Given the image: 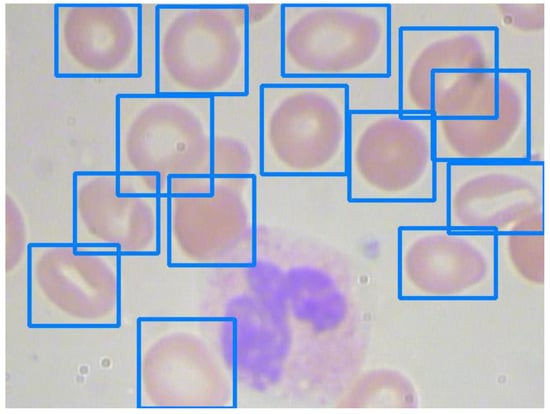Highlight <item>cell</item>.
Segmentation results:
<instances>
[{
    "label": "cell",
    "instance_id": "6da1fadb",
    "mask_svg": "<svg viewBox=\"0 0 550 414\" xmlns=\"http://www.w3.org/2000/svg\"><path fill=\"white\" fill-rule=\"evenodd\" d=\"M255 260L211 267L212 317L232 318L237 373L269 351L253 382L275 385L279 362L307 351L361 304L352 264L341 247L357 231L342 202L317 176L259 175L255 180ZM365 298V297H364ZM287 360V359H286Z\"/></svg>",
    "mask_w": 550,
    "mask_h": 414
},
{
    "label": "cell",
    "instance_id": "7a4b0ae2",
    "mask_svg": "<svg viewBox=\"0 0 550 414\" xmlns=\"http://www.w3.org/2000/svg\"><path fill=\"white\" fill-rule=\"evenodd\" d=\"M248 11L236 4H158L156 93L244 94Z\"/></svg>",
    "mask_w": 550,
    "mask_h": 414
},
{
    "label": "cell",
    "instance_id": "3957f363",
    "mask_svg": "<svg viewBox=\"0 0 550 414\" xmlns=\"http://www.w3.org/2000/svg\"><path fill=\"white\" fill-rule=\"evenodd\" d=\"M282 75L386 76L390 65L388 2H284Z\"/></svg>",
    "mask_w": 550,
    "mask_h": 414
},
{
    "label": "cell",
    "instance_id": "277c9868",
    "mask_svg": "<svg viewBox=\"0 0 550 414\" xmlns=\"http://www.w3.org/2000/svg\"><path fill=\"white\" fill-rule=\"evenodd\" d=\"M261 102V175H346L345 85H263Z\"/></svg>",
    "mask_w": 550,
    "mask_h": 414
},
{
    "label": "cell",
    "instance_id": "5b68a950",
    "mask_svg": "<svg viewBox=\"0 0 550 414\" xmlns=\"http://www.w3.org/2000/svg\"><path fill=\"white\" fill-rule=\"evenodd\" d=\"M116 171L159 175L160 195L170 177L212 175V97L118 94Z\"/></svg>",
    "mask_w": 550,
    "mask_h": 414
},
{
    "label": "cell",
    "instance_id": "8992f818",
    "mask_svg": "<svg viewBox=\"0 0 550 414\" xmlns=\"http://www.w3.org/2000/svg\"><path fill=\"white\" fill-rule=\"evenodd\" d=\"M436 162L431 115L349 113V201L433 202Z\"/></svg>",
    "mask_w": 550,
    "mask_h": 414
},
{
    "label": "cell",
    "instance_id": "52a82bcc",
    "mask_svg": "<svg viewBox=\"0 0 550 414\" xmlns=\"http://www.w3.org/2000/svg\"><path fill=\"white\" fill-rule=\"evenodd\" d=\"M396 284L400 301L496 300V233L447 226L398 227Z\"/></svg>",
    "mask_w": 550,
    "mask_h": 414
},
{
    "label": "cell",
    "instance_id": "ba28073f",
    "mask_svg": "<svg viewBox=\"0 0 550 414\" xmlns=\"http://www.w3.org/2000/svg\"><path fill=\"white\" fill-rule=\"evenodd\" d=\"M212 178L210 195H167V267L253 265L256 178Z\"/></svg>",
    "mask_w": 550,
    "mask_h": 414
},
{
    "label": "cell",
    "instance_id": "9c48e42d",
    "mask_svg": "<svg viewBox=\"0 0 550 414\" xmlns=\"http://www.w3.org/2000/svg\"><path fill=\"white\" fill-rule=\"evenodd\" d=\"M248 77L244 94L212 97V175H261L262 86L282 76V2L245 3Z\"/></svg>",
    "mask_w": 550,
    "mask_h": 414
},
{
    "label": "cell",
    "instance_id": "30bf717a",
    "mask_svg": "<svg viewBox=\"0 0 550 414\" xmlns=\"http://www.w3.org/2000/svg\"><path fill=\"white\" fill-rule=\"evenodd\" d=\"M545 162H447L446 226L544 232Z\"/></svg>",
    "mask_w": 550,
    "mask_h": 414
},
{
    "label": "cell",
    "instance_id": "8fae6325",
    "mask_svg": "<svg viewBox=\"0 0 550 414\" xmlns=\"http://www.w3.org/2000/svg\"><path fill=\"white\" fill-rule=\"evenodd\" d=\"M137 3H59L54 8L56 78L130 79L143 66Z\"/></svg>",
    "mask_w": 550,
    "mask_h": 414
},
{
    "label": "cell",
    "instance_id": "7c38bea8",
    "mask_svg": "<svg viewBox=\"0 0 550 414\" xmlns=\"http://www.w3.org/2000/svg\"><path fill=\"white\" fill-rule=\"evenodd\" d=\"M28 323L35 315L120 318V256L115 248L77 249L74 243H31Z\"/></svg>",
    "mask_w": 550,
    "mask_h": 414
},
{
    "label": "cell",
    "instance_id": "4fadbf2b",
    "mask_svg": "<svg viewBox=\"0 0 550 414\" xmlns=\"http://www.w3.org/2000/svg\"><path fill=\"white\" fill-rule=\"evenodd\" d=\"M117 184L116 170L73 174V243L121 255L160 254L167 195H120Z\"/></svg>",
    "mask_w": 550,
    "mask_h": 414
},
{
    "label": "cell",
    "instance_id": "5bb4252c",
    "mask_svg": "<svg viewBox=\"0 0 550 414\" xmlns=\"http://www.w3.org/2000/svg\"><path fill=\"white\" fill-rule=\"evenodd\" d=\"M493 118H433L434 156L442 162L530 160L529 75L497 71Z\"/></svg>",
    "mask_w": 550,
    "mask_h": 414
},
{
    "label": "cell",
    "instance_id": "9a60e30c",
    "mask_svg": "<svg viewBox=\"0 0 550 414\" xmlns=\"http://www.w3.org/2000/svg\"><path fill=\"white\" fill-rule=\"evenodd\" d=\"M399 112L431 115V74L496 70L495 28L399 30Z\"/></svg>",
    "mask_w": 550,
    "mask_h": 414
},
{
    "label": "cell",
    "instance_id": "2e32d148",
    "mask_svg": "<svg viewBox=\"0 0 550 414\" xmlns=\"http://www.w3.org/2000/svg\"><path fill=\"white\" fill-rule=\"evenodd\" d=\"M431 116L437 119L493 118L497 113L496 70H448L431 74Z\"/></svg>",
    "mask_w": 550,
    "mask_h": 414
},
{
    "label": "cell",
    "instance_id": "e0dca14e",
    "mask_svg": "<svg viewBox=\"0 0 550 414\" xmlns=\"http://www.w3.org/2000/svg\"><path fill=\"white\" fill-rule=\"evenodd\" d=\"M505 2L419 3L415 24L420 28H495Z\"/></svg>",
    "mask_w": 550,
    "mask_h": 414
},
{
    "label": "cell",
    "instance_id": "ac0fdd59",
    "mask_svg": "<svg viewBox=\"0 0 550 414\" xmlns=\"http://www.w3.org/2000/svg\"><path fill=\"white\" fill-rule=\"evenodd\" d=\"M497 257L504 258L520 279L543 286L545 279L544 232L499 233Z\"/></svg>",
    "mask_w": 550,
    "mask_h": 414
},
{
    "label": "cell",
    "instance_id": "d6986e66",
    "mask_svg": "<svg viewBox=\"0 0 550 414\" xmlns=\"http://www.w3.org/2000/svg\"><path fill=\"white\" fill-rule=\"evenodd\" d=\"M117 190L120 195H160L159 175L118 173Z\"/></svg>",
    "mask_w": 550,
    "mask_h": 414
},
{
    "label": "cell",
    "instance_id": "ffe728a7",
    "mask_svg": "<svg viewBox=\"0 0 550 414\" xmlns=\"http://www.w3.org/2000/svg\"><path fill=\"white\" fill-rule=\"evenodd\" d=\"M212 191V175L174 176L168 179V195H210Z\"/></svg>",
    "mask_w": 550,
    "mask_h": 414
}]
</instances>
